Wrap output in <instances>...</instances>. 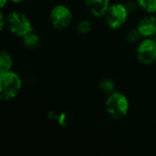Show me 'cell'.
Instances as JSON below:
<instances>
[{"label":"cell","instance_id":"1","mask_svg":"<svg viewBox=\"0 0 156 156\" xmlns=\"http://www.w3.org/2000/svg\"><path fill=\"white\" fill-rule=\"evenodd\" d=\"M22 89V80L14 71L0 73V99L10 101L15 99Z\"/></svg>","mask_w":156,"mask_h":156},{"label":"cell","instance_id":"2","mask_svg":"<svg viewBox=\"0 0 156 156\" xmlns=\"http://www.w3.org/2000/svg\"><path fill=\"white\" fill-rule=\"evenodd\" d=\"M105 109L112 119L121 120L126 116L129 111V101L124 94L114 91L106 100Z\"/></svg>","mask_w":156,"mask_h":156},{"label":"cell","instance_id":"3","mask_svg":"<svg viewBox=\"0 0 156 156\" xmlns=\"http://www.w3.org/2000/svg\"><path fill=\"white\" fill-rule=\"evenodd\" d=\"M6 26L8 30L16 37H24L33 30L29 18L19 12H11L6 17Z\"/></svg>","mask_w":156,"mask_h":156},{"label":"cell","instance_id":"4","mask_svg":"<svg viewBox=\"0 0 156 156\" xmlns=\"http://www.w3.org/2000/svg\"><path fill=\"white\" fill-rule=\"evenodd\" d=\"M129 10L125 5L113 4L111 5L105 14V20L107 25L113 29L120 28L128 18Z\"/></svg>","mask_w":156,"mask_h":156},{"label":"cell","instance_id":"5","mask_svg":"<svg viewBox=\"0 0 156 156\" xmlns=\"http://www.w3.org/2000/svg\"><path fill=\"white\" fill-rule=\"evenodd\" d=\"M49 18L53 27L60 30L69 27L72 22V14L69 7L58 5L52 8Z\"/></svg>","mask_w":156,"mask_h":156},{"label":"cell","instance_id":"6","mask_svg":"<svg viewBox=\"0 0 156 156\" xmlns=\"http://www.w3.org/2000/svg\"><path fill=\"white\" fill-rule=\"evenodd\" d=\"M136 56L138 60L144 64L150 65L156 60V41L151 37H145L142 40L137 48Z\"/></svg>","mask_w":156,"mask_h":156},{"label":"cell","instance_id":"7","mask_svg":"<svg viewBox=\"0 0 156 156\" xmlns=\"http://www.w3.org/2000/svg\"><path fill=\"white\" fill-rule=\"evenodd\" d=\"M138 31L143 37H151L156 34V17L154 16H144L138 24Z\"/></svg>","mask_w":156,"mask_h":156},{"label":"cell","instance_id":"8","mask_svg":"<svg viewBox=\"0 0 156 156\" xmlns=\"http://www.w3.org/2000/svg\"><path fill=\"white\" fill-rule=\"evenodd\" d=\"M86 5L93 16L101 17L110 6V0H86Z\"/></svg>","mask_w":156,"mask_h":156},{"label":"cell","instance_id":"9","mask_svg":"<svg viewBox=\"0 0 156 156\" xmlns=\"http://www.w3.org/2000/svg\"><path fill=\"white\" fill-rule=\"evenodd\" d=\"M23 44L29 49H35L40 45V37L32 30L23 37Z\"/></svg>","mask_w":156,"mask_h":156},{"label":"cell","instance_id":"10","mask_svg":"<svg viewBox=\"0 0 156 156\" xmlns=\"http://www.w3.org/2000/svg\"><path fill=\"white\" fill-rule=\"evenodd\" d=\"M13 65V59L10 54L6 51H1L0 53V73L11 70Z\"/></svg>","mask_w":156,"mask_h":156},{"label":"cell","instance_id":"11","mask_svg":"<svg viewBox=\"0 0 156 156\" xmlns=\"http://www.w3.org/2000/svg\"><path fill=\"white\" fill-rule=\"evenodd\" d=\"M141 8L148 13L156 12V0H136Z\"/></svg>","mask_w":156,"mask_h":156},{"label":"cell","instance_id":"12","mask_svg":"<svg viewBox=\"0 0 156 156\" xmlns=\"http://www.w3.org/2000/svg\"><path fill=\"white\" fill-rule=\"evenodd\" d=\"M100 89L102 92L106 93V94H112L114 92L115 90V85L114 83L110 80H104L100 83Z\"/></svg>","mask_w":156,"mask_h":156},{"label":"cell","instance_id":"13","mask_svg":"<svg viewBox=\"0 0 156 156\" xmlns=\"http://www.w3.org/2000/svg\"><path fill=\"white\" fill-rule=\"evenodd\" d=\"M91 23L88 20H82L78 25V32L80 34H88L91 31Z\"/></svg>","mask_w":156,"mask_h":156},{"label":"cell","instance_id":"14","mask_svg":"<svg viewBox=\"0 0 156 156\" xmlns=\"http://www.w3.org/2000/svg\"><path fill=\"white\" fill-rule=\"evenodd\" d=\"M141 37H143L140 34V32L138 31V29H134V30H131L128 32L127 36H126V39L129 42H136L138 41Z\"/></svg>","mask_w":156,"mask_h":156},{"label":"cell","instance_id":"15","mask_svg":"<svg viewBox=\"0 0 156 156\" xmlns=\"http://www.w3.org/2000/svg\"><path fill=\"white\" fill-rule=\"evenodd\" d=\"M54 118H56L58 120V124L60 126L64 127L66 125V123H67V115H66V113L63 112V113H61L59 115L55 114V113H52L51 119H54Z\"/></svg>","mask_w":156,"mask_h":156},{"label":"cell","instance_id":"16","mask_svg":"<svg viewBox=\"0 0 156 156\" xmlns=\"http://www.w3.org/2000/svg\"><path fill=\"white\" fill-rule=\"evenodd\" d=\"M5 17L4 16V14L1 12L0 13V30H3L4 29V27H5Z\"/></svg>","mask_w":156,"mask_h":156},{"label":"cell","instance_id":"17","mask_svg":"<svg viewBox=\"0 0 156 156\" xmlns=\"http://www.w3.org/2000/svg\"><path fill=\"white\" fill-rule=\"evenodd\" d=\"M7 1H8V0H0V7H1V8H4V6L6 5Z\"/></svg>","mask_w":156,"mask_h":156},{"label":"cell","instance_id":"18","mask_svg":"<svg viewBox=\"0 0 156 156\" xmlns=\"http://www.w3.org/2000/svg\"><path fill=\"white\" fill-rule=\"evenodd\" d=\"M13 3H16V4H19V3H22V2H24L25 0H11Z\"/></svg>","mask_w":156,"mask_h":156},{"label":"cell","instance_id":"19","mask_svg":"<svg viewBox=\"0 0 156 156\" xmlns=\"http://www.w3.org/2000/svg\"><path fill=\"white\" fill-rule=\"evenodd\" d=\"M154 40H155V41H156V34H155V37H154Z\"/></svg>","mask_w":156,"mask_h":156}]
</instances>
